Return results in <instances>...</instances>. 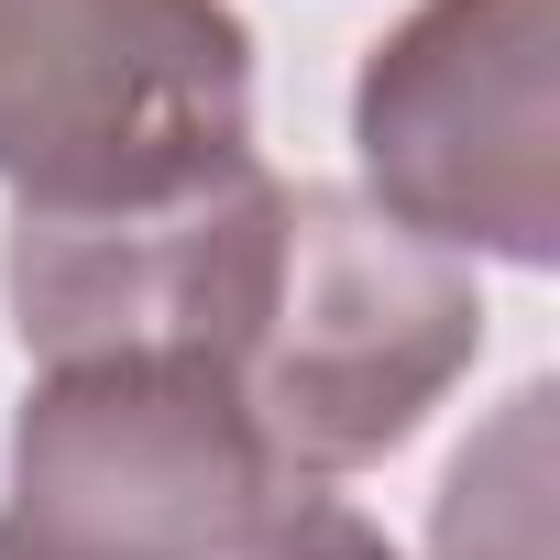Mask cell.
<instances>
[{"label": "cell", "mask_w": 560, "mask_h": 560, "mask_svg": "<svg viewBox=\"0 0 560 560\" xmlns=\"http://www.w3.org/2000/svg\"><path fill=\"white\" fill-rule=\"evenodd\" d=\"M287 494L209 352L45 363L12 418L0 560H242Z\"/></svg>", "instance_id": "7a4b0ae2"}, {"label": "cell", "mask_w": 560, "mask_h": 560, "mask_svg": "<svg viewBox=\"0 0 560 560\" xmlns=\"http://www.w3.org/2000/svg\"><path fill=\"white\" fill-rule=\"evenodd\" d=\"M242 560H407L363 505H341V494H287L264 527H253V549Z\"/></svg>", "instance_id": "52a82bcc"}, {"label": "cell", "mask_w": 560, "mask_h": 560, "mask_svg": "<svg viewBox=\"0 0 560 560\" xmlns=\"http://www.w3.org/2000/svg\"><path fill=\"white\" fill-rule=\"evenodd\" d=\"M253 154V23L231 0H0V187L110 209Z\"/></svg>", "instance_id": "277c9868"}, {"label": "cell", "mask_w": 560, "mask_h": 560, "mask_svg": "<svg viewBox=\"0 0 560 560\" xmlns=\"http://www.w3.org/2000/svg\"><path fill=\"white\" fill-rule=\"evenodd\" d=\"M363 209L516 275L560 264V0H418L352 78Z\"/></svg>", "instance_id": "3957f363"}, {"label": "cell", "mask_w": 560, "mask_h": 560, "mask_svg": "<svg viewBox=\"0 0 560 560\" xmlns=\"http://www.w3.org/2000/svg\"><path fill=\"white\" fill-rule=\"evenodd\" d=\"M440 560H549V385H516L505 418L451 462Z\"/></svg>", "instance_id": "8992f818"}, {"label": "cell", "mask_w": 560, "mask_h": 560, "mask_svg": "<svg viewBox=\"0 0 560 560\" xmlns=\"http://www.w3.org/2000/svg\"><path fill=\"white\" fill-rule=\"evenodd\" d=\"M472 352H483V287L462 253L396 231L352 187H287L275 287L231 385L298 494L407 451L429 407L472 374Z\"/></svg>", "instance_id": "6da1fadb"}, {"label": "cell", "mask_w": 560, "mask_h": 560, "mask_svg": "<svg viewBox=\"0 0 560 560\" xmlns=\"http://www.w3.org/2000/svg\"><path fill=\"white\" fill-rule=\"evenodd\" d=\"M275 242H287V176L264 154H220L209 176H176L154 198L12 209L0 298L34 363L209 352L231 374L275 287Z\"/></svg>", "instance_id": "5b68a950"}]
</instances>
